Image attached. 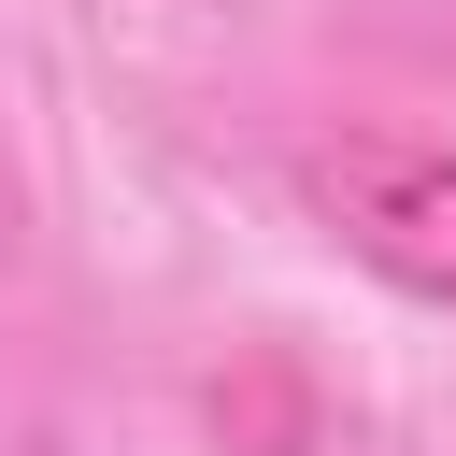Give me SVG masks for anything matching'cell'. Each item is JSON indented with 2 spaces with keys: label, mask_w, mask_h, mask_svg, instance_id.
<instances>
[{
  "label": "cell",
  "mask_w": 456,
  "mask_h": 456,
  "mask_svg": "<svg viewBox=\"0 0 456 456\" xmlns=\"http://www.w3.org/2000/svg\"><path fill=\"white\" fill-rule=\"evenodd\" d=\"M0 242H14V171H0Z\"/></svg>",
  "instance_id": "obj_2"
},
{
  "label": "cell",
  "mask_w": 456,
  "mask_h": 456,
  "mask_svg": "<svg viewBox=\"0 0 456 456\" xmlns=\"http://www.w3.org/2000/svg\"><path fill=\"white\" fill-rule=\"evenodd\" d=\"M299 214H314L370 285L456 314V142H413V128L299 142Z\"/></svg>",
  "instance_id": "obj_1"
}]
</instances>
